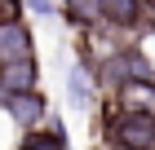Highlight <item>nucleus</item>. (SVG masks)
I'll use <instances>...</instances> for the list:
<instances>
[{
    "label": "nucleus",
    "mask_w": 155,
    "mask_h": 150,
    "mask_svg": "<svg viewBox=\"0 0 155 150\" xmlns=\"http://www.w3.org/2000/svg\"><path fill=\"white\" fill-rule=\"evenodd\" d=\"M62 13L75 27H107V31H146V27H155L151 0H62Z\"/></svg>",
    "instance_id": "1"
},
{
    "label": "nucleus",
    "mask_w": 155,
    "mask_h": 150,
    "mask_svg": "<svg viewBox=\"0 0 155 150\" xmlns=\"http://www.w3.org/2000/svg\"><path fill=\"white\" fill-rule=\"evenodd\" d=\"M102 137L111 150H155V110L111 102L102 115Z\"/></svg>",
    "instance_id": "2"
},
{
    "label": "nucleus",
    "mask_w": 155,
    "mask_h": 150,
    "mask_svg": "<svg viewBox=\"0 0 155 150\" xmlns=\"http://www.w3.org/2000/svg\"><path fill=\"white\" fill-rule=\"evenodd\" d=\"M27 9L40 13V18H49V13H58V0H27Z\"/></svg>",
    "instance_id": "8"
},
{
    "label": "nucleus",
    "mask_w": 155,
    "mask_h": 150,
    "mask_svg": "<svg viewBox=\"0 0 155 150\" xmlns=\"http://www.w3.org/2000/svg\"><path fill=\"white\" fill-rule=\"evenodd\" d=\"M71 93H75V102L80 106H97V80L89 84V71H71Z\"/></svg>",
    "instance_id": "7"
},
{
    "label": "nucleus",
    "mask_w": 155,
    "mask_h": 150,
    "mask_svg": "<svg viewBox=\"0 0 155 150\" xmlns=\"http://www.w3.org/2000/svg\"><path fill=\"white\" fill-rule=\"evenodd\" d=\"M0 110H5L18 128H27V132H31V128H40V124L49 119V102L40 97V88H31V93H13V97H0Z\"/></svg>",
    "instance_id": "3"
},
{
    "label": "nucleus",
    "mask_w": 155,
    "mask_h": 150,
    "mask_svg": "<svg viewBox=\"0 0 155 150\" xmlns=\"http://www.w3.org/2000/svg\"><path fill=\"white\" fill-rule=\"evenodd\" d=\"M22 58H31V27L22 18H9V22H0V66Z\"/></svg>",
    "instance_id": "4"
},
{
    "label": "nucleus",
    "mask_w": 155,
    "mask_h": 150,
    "mask_svg": "<svg viewBox=\"0 0 155 150\" xmlns=\"http://www.w3.org/2000/svg\"><path fill=\"white\" fill-rule=\"evenodd\" d=\"M18 150H67V137H62V128H31Z\"/></svg>",
    "instance_id": "6"
},
{
    "label": "nucleus",
    "mask_w": 155,
    "mask_h": 150,
    "mask_svg": "<svg viewBox=\"0 0 155 150\" xmlns=\"http://www.w3.org/2000/svg\"><path fill=\"white\" fill-rule=\"evenodd\" d=\"M36 84H40L36 58H22V62H9V66H0V97H13V93H31Z\"/></svg>",
    "instance_id": "5"
}]
</instances>
